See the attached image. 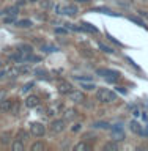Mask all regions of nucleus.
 <instances>
[{
	"mask_svg": "<svg viewBox=\"0 0 148 151\" xmlns=\"http://www.w3.org/2000/svg\"><path fill=\"white\" fill-rule=\"evenodd\" d=\"M96 99L99 102H104V104H107V102H113L117 99V94L110 91V90H107V88H99L98 91H96Z\"/></svg>",
	"mask_w": 148,
	"mask_h": 151,
	"instance_id": "1",
	"label": "nucleus"
},
{
	"mask_svg": "<svg viewBox=\"0 0 148 151\" xmlns=\"http://www.w3.org/2000/svg\"><path fill=\"white\" fill-rule=\"evenodd\" d=\"M57 13L65 14V16H74V14H77V6L76 5H61V6H57Z\"/></svg>",
	"mask_w": 148,
	"mask_h": 151,
	"instance_id": "2",
	"label": "nucleus"
},
{
	"mask_svg": "<svg viewBox=\"0 0 148 151\" xmlns=\"http://www.w3.org/2000/svg\"><path fill=\"white\" fill-rule=\"evenodd\" d=\"M44 126H43V123H38V121H33L32 124H30V134L33 137H43L44 135Z\"/></svg>",
	"mask_w": 148,
	"mask_h": 151,
	"instance_id": "3",
	"label": "nucleus"
},
{
	"mask_svg": "<svg viewBox=\"0 0 148 151\" xmlns=\"http://www.w3.org/2000/svg\"><path fill=\"white\" fill-rule=\"evenodd\" d=\"M96 74L104 76V77H106L107 80H110V82H112V80L115 82V80L118 79V73H117V71H112V69H98Z\"/></svg>",
	"mask_w": 148,
	"mask_h": 151,
	"instance_id": "4",
	"label": "nucleus"
},
{
	"mask_svg": "<svg viewBox=\"0 0 148 151\" xmlns=\"http://www.w3.org/2000/svg\"><path fill=\"white\" fill-rule=\"evenodd\" d=\"M68 96H69L71 101L76 102V104H79V102H84V101H85V94H84L82 91H77V90H73V91H71Z\"/></svg>",
	"mask_w": 148,
	"mask_h": 151,
	"instance_id": "5",
	"label": "nucleus"
},
{
	"mask_svg": "<svg viewBox=\"0 0 148 151\" xmlns=\"http://www.w3.org/2000/svg\"><path fill=\"white\" fill-rule=\"evenodd\" d=\"M73 90H74L73 85H71L69 82H66V80H60V82H58V91L61 94H69Z\"/></svg>",
	"mask_w": 148,
	"mask_h": 151,
	"instance_id": "6",
	"label": "nucleus"
},
{
	"mask_svg": "<svg viewBox=\"0 0 148 151\" xmlns=\"http://www.w3.org/2000/svg\"><path fill=\"white\" fill-rule=\"evenodd\" d=\"M14 102H16V101H13V99H8V98L2 99V101H0V110H2V112H11Z\"/></svg>",
	"mask_w": 148,
	"mask_h": 151,
	"instance_id": "7",
	"label": "nucleus"
},
{
	"mask_svg": "<svg viewBox=\"0 0 148 151\" xmlns=\"http://www.w3.org/2000/svg\"><path fill=\"white\" fill-rule=\"evenodd\" d=\"M17 52L25 57V60H28V57H30L32 52H33V47L28 46V44H21V46H17Z\"/></svg>",
	"mask_w": 148,
	"mask_h": 151,
	"instance_id": "8",
	"label": "nucleus"
},
{
	"mask_svg": "<svg viewBox=\"0 0 148 151\" xmlns=\"http://www.w3.org/2000/svg\"><path fill=\"white\" fill-rule=\"evenodd\" d=\"M25 106H27L28 109H35V107H38V106H40V98H38L36 94H30V96H27V99H25Z\"/></svg>",
	"mask_w": 148,
	"mask_h": 151,
	"instance_id": "9",
	"label": "nucleus"
},
{
	"mask_svg": "<svg viewBox=\"0 0 148 151\" xmlns=\"http://www.w3.org/2000/svg\"><path fill=\"white\" fill-rule=\"evenodd\" d=\"M51 131L52 132H61L65 129V120H54L51 123Z\"/></svg>",
	"mask_w": 148,
	"mask_h": 151,
	"instance_id": "10",
	"label": "nucleus"
},
{
	"mask_svg": "<svg viewBox=\"0 0 148 151\" xmlns=\"http://www.w3.org/2000/svg\"><path fill=\"white\" fill-rule=\"evenodd\" d=\"M112 137L115 140H123L125 139V132L121 131L120 126H115V127H112Z\"/></svg>",
	"mask_w": 148,
	"mask_h": 151,
	"instance_id": "11",
	"label": "nucleus"
},
{
	"mask_svg": "<svg viewBox=\"0 0 148 151\" xmlns=\"http://www.w3.org/2000/svg\"><path fill=\"white\" fill-rule=\"evenodd\" d=\"M76 116H77V110H76V109H66L65 113H63V120H65V121L74 120Z\"/></svg>",
	"mask_w": 148,
	"mask_h": 151,
	"instance_id": "12",
	"label": "nucleus"
},
{
	"mask_svg": "<svg viewBox=\"0 0 148 151\" xmlns=\"http://www.w3.org/2000/svg\"><path fill=\"white\" fill-rule=\"evenodd\" d=\"M129 126H131V131L134 132V134H140L142 129H144L140 123H139V121H136V120H132V121L129 123Z\"/></svg>",
	"mask_w": 148,
	"mask_h": 151,
	"instance_id": "13",
	"label": "nucleus"
},
{
	"mask_svg": "<svg viewBox=\"0 0 148 151\" xmlns=\"http://www.w3.org/2000/svg\"><path fill=\"white\" fill-rule=\"evenodd\" d=\"M90 150H92V146L87 142H80V143H77L74 146V151H90Z\"/></svg>",
	"mask_w": 148,
	"mask_h": 151,
	"instance_id": "14",
	"label": "nucleus"
},
{
	"mask_svg": "<svg viewBox=\"0 0 148 151\" xmlns=\"http://www.w3.org/2000/svg\"><path fill=\"white\" fill-rule=\"evenodd\" d=\"M104 151H118V143L117 142H107L106 145H104Z\"/></svg>",
	"mask_w": 148,
	"mask_h": 151,
	"instance_id": "15",
	"label": "nucleus"
},
{
	"mask_svg": "<svg viewBox=\"0 0 148 151\" xmlns=\"http://www.w3.org/2000/svg\"><path fill=\"white\" fill-rule=\"evenodd\" d=\"M44 150H46V143H43V142H35L30 146V151H44Z\"/></svg>",
	"mask_w": 148,
	"mask_h": 151,
	"instance_id": "16",
	"label": "nucleus"
},
{
	"mask_svg": "<svg viewBox=\"0 0 148 151\" xmlns=\"http://www.w3.org/2000/svg\"><path fill=\"white\" fill-rule=\"evenodd\" d=\"M11 148H13V151H24V142L16 139V140L11 143Z\"/></svg>",
	"mask_w": 148,
	"mask_h": 151,
	"instance_id": "17",
	"label": "nucleus"
},
{
	"mask_svg": "<svg viewBox=\"0 0 148 151\" xmlns=\"http://www.w3.org/2000/svg\"><path fill=\"white\" fill-rule=\"evenodd\" d=\"M9 139H11V132H3V134L0 135V143H2V145H8L9 142H11Z\"/></svg>",
	"mask_w": 148,
	"mask_h": 151,
	"instance_id": "18",
	"label": "nucleus"
},
{
	"mask_svg": "<svg viewBox=\"0 0 148 151\" xmlns=\"http://www.w3.org/2000/svg\"><path fill=\"white\" fill-rule=\"evenodd\" d=\"M61 107H63L61 104H55V106H51L49 109H47V115H51V116H52V115H55V113L58 112Z\"/></svg>",
	"mask_w": 148,
	"mask_h": 151,
	"instance_id": "19",
	"label": "nucleus"
},
{
	"mask_svg": "<svg viewBox=\"0 0 148 151\" xmlns=\"http://www.w3.org/2000/svg\"><path fill=\"white\" fill-rule=\"evenodd\" d=\"M16 25L21 27V28H30L32 27V21H28V19H22V21L16 22Z\"/></svg>",
	"mask_w": 148,
	"mask_h": 151,
	"instance_id": "20",
	"label": "nucleus"
},
{
	"mask_svg": "<svg viewBox=\"0 0 148 151\" xmlns=\"http://www.w3.org/2000/svg\"><path fill=\"white\" fill-rule=\"evenodd\" d=\"M27 137H28V134H27V132L25 131H17V135H16V139L17 140H22V142H25L27 140Z\"/></svg>",
	"mask_w": 148,
	"mask_h": 151,
	"instance_id": "21",
	"label": "nucleus"
},
{
	"mask_svg": "<svg viewBox=\"0 0 148 151\" xmlns=\"http://www.w3.org/2000/svg\"><path fill=\"white\" fill-rule=\"evenodd\" d=\"M98 46H99V49H103L104 52H107V54H113V52H115L112 47H107L106 44H103V42H98Z\"/></svg>",
	"mask_w": 148,
	"mask_h": 151,
	"instance_id": "22",
	"label": "nucleus"
},
{
	"mask_svg": "<svg viewBox=\"0 0 148 151\" xmlns=\"http://www.w3.org/2000/svg\"><path fill=\"white\" fill-rule=\"evenodd\" d=\"M93 126H95V127H99V129H109V127H110V124H109V123H104V121L95 123Z\"/></svg>",
	"mask_w": 148,
	"mask_h": 151,
	"instance_id": "23",
	"label": "nucleus"
},
{
	"mask_svg": "<svg viewBox=\"0 0 148 151\" xmlns=\"http://www.w3.org/2000/svg\"><path fill=\"white\" fill-rule=\"evenodd\" d=\"M80 28H82V30H88V32H92V33H96V32H98L96 28L92 27L90 24H82V27H80Z\"/></svg>",
	"mask_w": 148,
	"mask_h": 151,
	"instance_id": "24",
	"label": "nucleus"
},
{
	"mask_svg": "<svg viewBox=\"0 0 148 151\" xmlns=\"http://www.w3.org/2000/svg\"><path fill=\"white\" fill-rule=\"evenodd\" d=\"M82 88L84 90H87V91H92V90H95V88H96V87H95V83H92V82H90V83H82Z\"/></svg>",
	"mask_w": 148,
	"mask_h": 151,
	"instance_id": "25",
	"label": "nucleus"
},
{
	"mask_svg": "<svg viewBox=\"0 0 148 151\" xmlns=\"http://www.w3.org/2000/svg\"><path fill=\"white\" fill-rule=\"evenodd\" d=\"M32 87H33V82H28V83L24 85V87H22L21 90H22V93H27V91H28V90H30Z\"/></svg>",
	"mask_w": 148,
	"mask_h": 151,
	"instance_id": "26",
	"label": "nucleus"
},
{
	"mask_svg": "<svg viewBox=\"0 0 148 151\" xmlns=\"http://www.w3.org/2000/svg\"><path fill=\"white\" fill-rule=\"evenodd\" d=\"M40 5H41L43 8H51V6H52L51 2H40Z\"/></svg>",
	"mask_w": 148,
	"mask_h": 151,
	"instance_id": "27",
	"label": "nucleus"
},
{
	"mask_svg": "<svg viewBox=\"0 0 148 151\" xmlns=\"http://www.w3.org/2000/svg\"><path fill=\"white\" fill-rule=\"evenodd\" d=\"M5 22H6V24H11V22H14V16H13V14H9V16H8L6 19H5Z\"/></svg>",
	"mask_w": 148,
	"mask_h": 151,
	"instance_id": "28",
	"label": "nucleus"
},
{
	"mask_svg": "<svg viewBox=\"0 0 148 151\" xmlns=\"http://www.w3.org/2000/svg\"><path fill=\"white\" fill-rule=\"evenodd\" d=\"M131 21H132V22H137V24H139V25H144V27H145V24L142 22V21H139V19H137V17H131Z\"/></svg>",
	"mask_w": 148,
	"mask_h": 151,
	"instance_id": "29",
	"label": "nucleus"
},
{
	"mask_svg": "<svg viewBox=\"0 0 148 151\" xmlns=\"http://www.w3.org/2000/svg\"><path fill=\"white\" fill-rule=\"evenodd\" d=\"M5 98H6V91H5V90H0V101L5 99Z\"/></svg>",
	"mask_w": 148,
	"mask_h": 151,
	"instance_id": "30",
	"label": "nucleus"
},
{
	"mask_svg": "<svg viewBox=\"0 0 148 151\" xmlns=\"http://www.w3.org/2000/svg\"><path fill=\"white\" fill-rule=\"evenodd\" d=\"M55 32L58 33V35H60V33H61V35H65V33H66V28H55Z\"/></svg>",
	"mask_w": 148,
	"mask_h": 151,
	"instance_id": "31",
	"label": "nucleus"
},
{
	"mask_svg": "<svg viewBox=\"0 0 148 151\" xmlns=\"http://www.w3.org/2000/svg\"><path fill=\"white\" fill-rule=\"evenodd\" d=\"M80 129V124H74L73 127H71V131H73V132H77Z\"/></svg>",
	"mask_w": 148,
	"mask_h": 151,
	"instance_id": "32",
	"label": "nucleus"
},
{
	"mask_svg": "<svg viewBox=\"0 0 148 151\" xmlns=\"http://www.w3.org/2000/svg\"><path fill=\"white\" fill-rule=\"evenodd\" d=\"M3 76H5V71H0V79H2Z\"/></svg>",
	"mask_w": 148,
	"mask_h": 151,
	"instance_id": "33",
	"label": "nucleus"
},
{
	"mask_svg": "<svg viewBox=\"0 0 148 151\" xmlns=\"http://www.w3.org/2000/svg\"><path fill=\"white\" fill-rule=\"evenodd\" d=\"M76 2H80V3H84V2H88V0H76Z\"/></svg>",
	"mask_w": 148,
	"mask_h": 151,
	"instance_id": "34",
	"label": "nucleus"
},
{
	"mask_svg": "<svg viewBox=\"0 0 148 151\" xmlns=\"http://www.w3.org/2000/svg\"><path fill=\"white\" fill-rule=\"evenodd\" d=\"M0 66H2V63H0Z\"/></svg>",
	"mask_w": 148,
	"mask_h": 151,
	"instance_id": "35",
	"label": "nucleus"
}]
</instances>
